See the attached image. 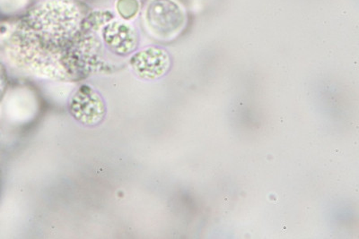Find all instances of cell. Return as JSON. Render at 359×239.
Wrapping results in <instances>:
<instances>
[{
    "label": "cell",
    "mask_w": 359,
    "mask_h": 239,
    "mask_svg": "<svg viewBox=\"0 0 359 239\" xmlns=\"http://www.w3.org/2000/svg\"><path fill=\"white\" fill-rule=\"evenodd\" d=\"M143 19L149 34L163 41L176 39L187 24L185 9L176 0H149Z\"/></svg>",
    "instance_id": "cell-2"
},
{
    "label": "cell",
    "mask_w": 359,
    "mask_h": 239,
    "mask_svg": "<svg viewBox=\"0 0 359 239\" xmlns=\"http://www.w3.org/2000/svg\"><path fill=\"white\" fill-rule=\"evenodd\" d=\"M116 8L121 17L129 21L136 17L140 4L139 0H118Z\"/></svg>",
    "instance_id": "cell-6"
},
{
    "label": "cell",
    "mask_w": 359,
    "mask_h": 239,
    "mask_svg": "<svg viewBox=\"0 0 359 239\" xmlns=\"http://www.w3.org/2000/svg\"><path fill=\"white\" fill-rule=\"evenodd\" d=\"M69 110L74 119L88 126L99 125L107 115V105L102 95L88 85L80 86L74 92Z\"/></svg>",
    "instance_id": "cell-3"
},
{
    "label": "cell",
    "mask_w": 359,
    "mask_h": 239,
    "mask_svg": "<svg viewBox=\"0 0 359 239\" xmlns=\"http://www.w3.org/2000/svg\"><path fill=\"white\" fill-rule=\"evenodd\" d=\"M110 11L76 0H43L0 34L5 64L38 78L78 81L110 68L101 30Z\"/></svg>",
    "instance_id": "cell-1"
},
{
    "label": "cell",
    "mask_w": 359,
    "mask_h": 239,
    "mask_svg": "<svg viewBox=\"0 0 359 239\" xmlns=\"http://www.w3.org/2000/svg\"><path fill=\"white\" fill-rule=\"evenodd\" d=\"M171 57L159 47H147L131 55L129 65L137 78L155 81L162 78L171 68Z\"/></svg>",
    "instance_id": "cell-5"
},
{
    "label": "cell",
    "mask_w": 359,
    "mask_h": 239,
    "mask_svg": "<svg viewBox=\"0 0 359 239\" xmlns=\"http://www.w3.org/2000/svg\"><path fill=\"white\" fill-rule=\"evenodd\" d=\"M29 0H0V15L13 17L27 8Z\"/></svg>",
    "instance_id": "cell-7"
},
{
    "label": "cell",
    "mask_w": 359,
    "mask_h": 239,
    "mask_svg": "<svg viewBox=\"0 0 359 239\" xmlns=\"http://www.w3.org/2000/svg\"><path fill=\"white\" fill-rule=\"evenodd\" d=\"M102 44L115 57L133 55L139 44V35L133 24L112 18L101 30Z\"/></svg>",
    "instance_id": "cell-4"
},
{
    "label": "cell",
    "mask_w": 359,
    "mask_h": 239,
    "mask_svg": "<svg viewBox=\"0 0 359 239\" xmlns=\"http://www.w3.org/2000/svg\"><path fill=\"white\" fill-rule=\"evenodd\" d=\"M8 68H6L4 59H3L1 53H0V104H1L3 100H4L6 92H8Z\"/></svg>",
    "instance_id": "cell-8"
}]
</instances>
